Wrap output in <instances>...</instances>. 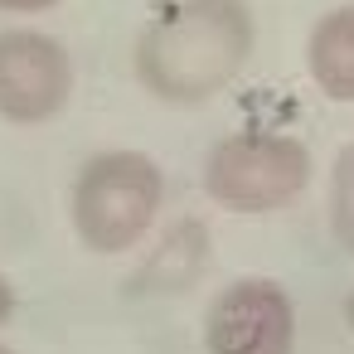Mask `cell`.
<instances>
[{
  "instance_id": "11",
  "label": "cell",
  "mask_w": 354,
  "mask_h": 354,
  "mask_svg": "<svg viewBox=\"0 0 354 354\" xmlns=\"http://www.w3.org/2000/svg\"><path fill=\"white\" fill-rule=\"evenodd\" d=\"M344 325H349V330H354V291H349V296H344Z\"/></svg>"
},
{
  "instance_id": "9",
  "label": "cell",
  "mask_w": 354,
  "mask_h": 354,
  "mask_svg": "<svg viewBox=\"0 0 354 354\" xmlns=\"http://www.w3.org/2000/svg\"><path fill=\"white\" fill-rule=\"evenodd\" d=\"M15 310H20V291H15V281L6 272H0V325H10Z\"/></svg>"
},
{
  "instance_id": "4",
  "label": "cell",
  "mask_w": 354,
  "mask_h": 354,
  "mask_svg": "<svg viewBox=\"0 0 354 354\" xmlns=\"http://www.w3.org/2000/svg\"><path fill=\"white\" fill-rule=\"evenodd\" d=\"M73 54L44 30H0V122L44 127L73 102Z\"/></svg>"
},
{
  "instance_id": "6",
  "label": "cell",
  "mask_w": 354,
  "mask_h": 354,
  "mask_svg": "<svg viewBox=\"0 0 354 354\" xmlns=\"http://www.w3.org/2000/svg\"><path fill=\"white\" fill-rule=\"evenodd\" d=\"M306 73L330 102H354V0L325 10L306 35Z\"/></svg>"
},
{
  "instance_id": "3",
  "label": "cell",
  "mask_w": 354,
  "mask_h": 354,
  "mask_svg": "<svg viewBox=\"0 0 354 354\" xmlns=\"http://www.w3.org/2000/svg\"><path fill=\"white\" fill-rule=\"evenodd\" d=\"M315 160L301 136L233 131L204 156V194L228 214H277L306 194Z\"/></svg>"
},
{
  "instance_id": "5",
  "label": "cell",
  "mask_w": 354,
  "mask_h": 354,
  "mask_svg": "<svg viewBox=\"0 0 354 354\" xmlns=\"http://www.w3.org/2000/svg\"><path fill=\"white\" fill-rule=\"evenodd\" d=\"M296 301L277 277H233L204 310V354H291Z\"/></svg>"
},
{
  "instance_id": "12",
  "label": "cell",
  "mask_w": 354,
  "mask_h": 354,
  "mask_svg": "<svg viewBox=\"0 0 354 354\" xmlns=\"http://www.w3.org/2000/svg\"><path fill=\"white\" fill-rule=\"evenodd\" d=\"M0 354H20V349H10V344H0Z\"/></svg>"
},
{
  "instance_id": "8",
  "label": "cell",
  "mask_w": 354,
  "mask_h": 354,
  "mask_svg": "<svg viewBox=\"0 0 354 354\" xmlns=\"http://www.w3.org/2000/svg\"><path fill=\"white\" fill-rule=\"evenodd\" d=\"M330 233L344 252H354V141L330 165Z\"/></svg>"
},
{
  "instance_id": "10",
  "label": "cell",
  "mask_w": 354,
  "mask_h": 354,
  "mask_svg": "<svg viewBox=\"0 0 354 354\" xmlns=\"http://www.w3.org/2000/svg\"><path fill=\"white\" fill-rule=\"evenodd\" d=\"M59 0H0V15H44Z\"/></svg>"
},
{
  "instance_id": "1",
  "label": "cell",
  "mask_w": 354,
  "mask_h": 354,
  "mask_svg": "<svg viewBox=\"0 0 354 354\" xmlns=\"http://www.w3.org/2000/svg\"><path fill=\"white\" fill-rule=\"evenodd\" d=\"M257 44L248 0H170L131 49L136 83L165 107H199L238 83Z\"/></svg>"
},
{
  "instance_id": "7",
  "label": "cell",
  "mask_w": 354,
  "mask_h": 354,
  "mask_svg": "<svg viewBox=\"0 0 354 354\" xmlns=\"http://www.w3.org/2000/svg\"><path fill=\"white\" fill-rule=\"evenodd\" d=\"M209 262V228L199 218H180L141 262L131 291H185Z\"/></svg>"
},
{
  "instance_id": "2",
  "label": "cell",
  "mask_w": 354,
  "mask_h": 354,
  "mask_svg": "<svg viewBox=\"0 0 354 354\" xmlns=\"http://www.w3.org/2000/svg\"><path fill=\"white\" fill-rule=\"evenodd\" d=\"M165 209V170L131 146L97 151L78 165L68 189V218L88 252H131Z\"/></svg>"
}]
</instances>
